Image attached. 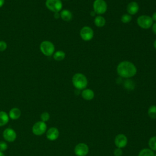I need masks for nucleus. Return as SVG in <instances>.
I'll use <instances>...</instances> for the list:
<instances>
[{"instance_id": "nucleus-1", "label": "nucleus", "mask_w": 156, "mask_h": 156, "mask_svg": "<svg viewBox=\"0 0 156 156\" xmlns=\"http://www.w3.org/2000/svg\"><path fill=\"white\" fill-rule=\"evenodd\" d=\"M116 71L119 77L129 79L135 76L137 69L133 63L125 60L120 62L118 65Z\"/></svg>"}, {"instance_id": "nucleus-2", "label": "nucleus", "mask_w": 156, "mask_h": 156, "mask_svg": "<svg viewBox=\"0 0 156 156\" xmlns=\"http://www.w3.org/2000/svg\"><path fill=\"white\" fill-rule=\"evenodd\" d=\"M72 83L74 87L78 90H84L88 85L86 76L82 73H76L72 77Z\"/></svg>"}, {"instance_id": "nucleus-3", "label": "nucleus", "mask_w": 156, "mask_h": 156, "mask_svg": "<svg viewBox=\"0 0 156 156\" xmlns=\"http://www.w3.org/2000/svg\"><path fill=\"white\" fill-rule=\"evenodd\" d=\"M41 52L46 56H51L54 54L55 51V46L54 44L49 41L45 40L41 43L40 45Z\"/></svg>"}, {"instance_id": "nucleus-4", "label": "nucleus", "mask_w": 156, "mask_h": 156, "mask_svg": "<svg viewBox=\"0 0 156 156\" xmlns=\"http://www.w3.org/2000/svg\"><path fill=\"white\" fill-rule=\"evenodd\" d=\"M137 24L142 29H147L152 27L153 24V20L151 18V16L143 15L138 17L136 20Z\"/></svg>"}, {"instance_id": "nucleus-5", "label": "nucleus", "mask_w": 156, "mask_h": 156, "mask_svg": "<svg viewBox=\"0 0 156 156\" xmlns=\"http://www.w3.org/2000/svg\"><path fill=\"white\" fill-rule=\"evenodd\" d=\"M93 11L98 15L105 13L107 9V5L104 0H95L93 4Z\"/></svg>"}, {"instance_id": "nucleus-6", "label": "nucleus", "mask_w": 156, "mask_h": 156, "mask_svg": "<svg viewBox=\"0 0 156 156\" xmlns=\"http://www.w3.org/2000/svg\"><path fill=\"white\" fill-rule=\"evenodd\" d=\"M46 7L54 13L59 12L62 9V2L60 0H46L45 2Z\"/></svg>"}, {"instance_id": "nucleus-7", "label": "nucleus", "mask_w": 156, "mask_h": 156, "mask_svg": "<svg viewBox=\"0 0 156 156\" xmlns=\"http://www.w3.org/2000/svg\"><path fill=\"white\" fill-rule=\"evenodd\" d=\"M47 126L43 121H37L32 126V132L34 135L40 136L43 135L46 131Z\"/></svg>"}, {"instance_id": "nucleus-8", "label": "nucleus", "mask_w": 156, "mask_h": 156, "mask_svg": "<svg viewBox=\"0 0 156 156\" xmlns=\"http://www.w3.org/2000/svg\"><path fill=\"white\" fill-rule=\"evenodd\" d=\"M80 36L83 40L88 41L93 38L94 31L89 26H83L80 30Z\"/></svg>"}, {"instance_id": "nucleus-9", "label": "nucleus", "mask_w": 156, "mask_h": 156, "mask_svg": "<svg viewBox=\"0 0 156 156\" xmlns=\"http://www.w3.org/2000/svg\"><path fill=\"white\" fill-rule=\"evenodd\" d=\"M89 151V148L85 143H79L74 148V153L77 156H85Z\"/></svg>"}, {"instance_id": "nucleus-10", "label": "nucleus", "mask_w": 156, "mask_h": 156, "mask_svg": "<svg viewBox=\"0 0 156 156\" xmlns=\"http://www.w3.org/2000/svg\"><path fill=\"white\" fill-rule=\"evenodd\" d=\"M3 137L8 142H13L16 140V133L15 131L11 128H7L3 132Z\"/></svg>"}, {"instance_id": "nucleus-11", "label": "nucleus", "mask_w": 156, "mask_h": 156, "mask_svg": "<svg viewBox=\"0 0 156 156\" xmlns=\"http://www.w3.org/2000/svg\"><path fill=\"white\" fill-rule=\"evenodd\" d=\"M115 144L118 148L124 147L127 144V138L124 134H118L115 138Z\"/></svg>"}, {"instance_id": "nucleus-12", "label": "nucleus", "mask_w": 156, "mask_h": 156, "mask_svg": "<svg viewBox=\"0 0 156 156\" xmlns=\"http://www.w3.org/2000/svg\"><path fill=\"white\" fill-rule=\"evenodd\" d=\"M59 136L58 130L56 127H51L46 132V138L50 141H54Z\"/></svg>"}, {"instance_id": "nucleus-13", "label": "nucleus", "mask_w": 156, "mask_h": 156, "mask_svg": "<svg viewBox=\"0 0 156 156\" xmlns=\"http://www.w3.org/2000/svg\"><path fill=\"white\" fill-rule=\"evenodd\" d=\"M139 10V5L135 1L129 2L127 6V12L130 15H135Z\"/></svg>"}, {"instance_id": "nucleus-14", "label": "nucleus", "mask_w": 156, "mask_h": 156, "mask_svg": "<svg viewBox=\"0 0 156 156\" xmlns=\"http://www.w3.org/2000/svg\"><path fill=\"white\" fill-rule=\"evenodd\" d=\"M81 95L82 98L87 101H90L93 99L94 97V91L89 88H85L83 90L81 93Z\"/></svg>"}, {"instance_id": "nucleus-15", "label": "nucleus", "mask_w": 156, "mask_h": 156, "mask_svg": "<svg viewBox=\"0 0 156 156\" xmlns=\"http://www.w3.org/2000/svg\"><path fill=\"white\" fill-rule=\"evenodd\" d=\"M60 18L65 21L68 22L69 21H71L73 18V14L71 13V11H69V10H63L61 11V12L60 13Z\"/></svg>"}, {"instance_id": "nucleus-16", "label": "nucleus", "mask_w": 156, "mask_h": 156, "mask_svg": "<svg viewBox=\"0 0 156 156\" xmlns=\"http://www.w3.org/2000/svg\"><path fill=\"white\" fill-rule=\"evenodd\" d=\"M21 116V110L16 107L12 108L9 113V116L12 119H17Z\"/></svg>"}, {"instance_id": "nucleus-17", "label": "nucleus", "mask_w": 156, "mask_h": 156, "mask_svg": "<svg viewBox=\"0 0 156 156\" xmlns=\"http://www.w3.org/2000/svg\"><path fill=\"white\" fill-rule=\"evenodd\" d=\"M9 120V115L4 111H0V126H3L7 124Z\"/></svg>"}, {"instance_id": "nucleus-18", "label": "nucleus", "mask_w": 156, "mask_h": 156, "mask_svg": "<svg viewBox=\"0 0 156 156\" xmlns=\"http://www.w3.org/2000/svg\"><path fill=\"white\" fill-rule=\"evenodd\" d=\"M105 22H106L105 19L101 15H98L96 16L94 20V23L95 26H96L98 27H104L105 24Z\"/></svg>"}, {"instance_id": "nucleus-19", "label": "nucleus", "mask_w": 156, "mask_h": 156, "mask_svg": "<svg viewBox=\"0 0 156 156\" xmlns=\"http://www.w3.org/2000/svg\"><path fill=\"white\" fill-rule=\"evenodd\" d=\"M65 53L63 51H57L53 54V58L56 61H62L65 57Z\"/></svg>"}, {"instance_id": "nucleus-20", "label": "nucleus", "mask_w": 156, "mask_h": 156, "mask_svg": "<svg viewBox=\"0 0 156 156\" xmlns=\"http://www.w3.org/2000/svg\"><path fill=\"white\" fill-rule=\"evenodd\" d=\"M154 152L149 149H143L138 154V156H154Z\"/></svg>"}, {"instance_id": "nucleus-21", "label": "nucleus", "mask_w": 156, "mask_h": 156, "mask_svg": "<svg viewBox=\"0 0 156 156\" xmlns=\"http://www.w3.org/2000/svg\"><path fill=\"white\" fill-rule=\"evenodd\" d=\"M147 113L149 116L152 119L156 118V105H151L147 111Z\"/></svg>"}, {"instance_id": "nucleus-22", "label": "nucleus", "mask_w": 156, "mask_h": 156, "mask_svg": "<svg viewBox=\"0 0 156 156\" xmlns=\"http://www.w3.org/2000/svg\"><path fill=\"white\" fill-rule=\"evenodd\" d=\"M148 143L152 151H156V136L151 137L149 139Z\"/></svg>"}, {"instance_id": "nucleus-23", "label": "nucleus", "mask_w": 156, "mask_h": 156, "mask_svg": "<svg viewBox=\"0 0 156 156\" xmlns=\"http://www.w3.org/2000/svg\"><path fill=\"white\" fill-rule=\"evenodd\" d=\"M124 85L125 87V88L127 90H132L135 87V84L132 81V80H126L125 82H124Z\"/></svg>"}, {"instance_id": "nucleus-24", "label": "nucleus", "mask_w": 156, "mask_h": 156, "mask_svg": "<svg viewBox=\"0 0 156 156\" xmlns=\"http://www.w3.org/2000/svg\"><path fill=\"white\" fill-rule=\"evenodd\" d=\"M132 16L129 14H124L123 15H122L121 18V20L122 21V23H129L132 20Z\"/></svg>"}, {"instance_id": "nucleus-25", "label": "nucleus", "mask_w": 156, "mask_h": 156, "mask_svg": "<svg viewBox=\"0 0 156 156\" xmlns=\"http://www.w3.org/2000/svg\"><path fill=\"white\" fill-rule=\"evenodd\" d=\"M40 118H41V121H43V122H45L48 121L49 119L50 115H49V113L45 112H43V113H41Z\"/></svg>"}, {"instance_id": "nucleus-26", "label": "nucleus", "mask_w": 156, "mask_h": 156, "mask_svg": "<svg viewBox=\"0 0 156 156\" xmlns=\"http://www.w3.org/2000/svg\"><path fill=\"white\" fill-rule=\"evenodd\" d=\"M7 149V144L3 141H0V151L4 152Z\"/></svg>"}, {"instance_id": "nucleus-27", "label": "nucleus", "mask_w": 156, "mask_h": 156, "mask_svg": "<svg viewBox=\"0 0 156 156\" xmlns=\"http://www.w3.org/2000/svg\"><path fill=\"white\" fill-rule=\"evenodd\" d=\"M7 47V43L4 41H0V52L4 51Z\"/></svg>"}, {"instance_id": "nucleus-28", "label": "nucleus", "mask_w": 156, "mask_h": 156, "mask_svg": "<svg viewBox=\"0 0 156 156\" xmlns=\"http://www.w3.org/2000/svg\"><path fill=\"white\" fill-rule=\"evenodd\" d=\"M122 154V151L121 148H117L114 151L115 156H121Z\"/></svg>"}, {"instance_id": "nucleus-29", "label": "nucleus", "mask_w": 156, "mask_h": 156, "mask_svg": "<svg viewBox=\"0 0 156 156\" xmlns=\"http://www.w3.org/2000/svg\"><path fill=\"white\" fill-rule=\"evenodd\" d=\"M152 32L156 35V22L153 23L152 26Z\"/></svg>"}, {"instance_id": "nucleus-30", "label": "nucleus", "mask_w": 156, "mask_h": 156, "mask_svg": "<svg viewBox=\"0 0 156 156\" xmlns=\"http://www.w3.org/2000/svg\"><path fill=\"white\" fill-rule=\"evenodd\" d=\"M54 16L55 18L58 19V18H59L60 17V13L58 12H55L54 14Z\"/></svg>"}, {"instance_id": "nucleus-31", "label": "nucleus", "mask_w": 156, "mask_h": 156, "mask_svg": "<svg viewBox=\"0 0 156 156\" xmlns=\"http://www.w3.org/2000/svg\"><path fill=\"white\" fill-rule=\"evenodd\" d=\"M152 19L153 21H156V12H154L153 14H152Z\"/></svg>"}, {"instance_id": "nucleus-32", "label": "nucleus", "mask_w": 156, "mask_h": 156, "mask_svg": "<svg viewBox=\"0 0 156 156\" xmlns=\"http://www.w3.org/2000/svg\"><path fill=\"white\" fill-rule=\"evenodd\" d=\"M4 0H0V8L3 6V5L4 4Z\"/></svg>"}, {"instance_id": "nucleus-33", "label": "nucleus", "mask_w": 156, "mask_h": 156, "mask_svg": "<svg viewBox=\"0 0 156 156\" xmlns=\"http://www.w3.org/2000/svg\"><path fill=\"white\" fill-rule=\"evenodd\" d=\"M95 14H96V13L94 12V11H93V12H91V13H90V15H91V16H95Z\"/></svg>"}, {"instance_id": "nucleus-34", "label": "nucleus", "mask_w": 156, "mask_h": 156, "mask_svg": "<svg viewBox=\"0 0 156 156\" xmlns=\"http://www.w3.org/2000/svg\"><path fill=\"white\" fill-rule=\"evenodd\" d=\"M154 48L156 49V40L154 41Z\"/></svg>"}, {"instance_id": "nucleus-35", "label": "nucleus", "mask_w": 156, "mask_h": 156, "mask_svg": "<svg viewBox=\"0 0 156 156\" xmlns=\"http://www.w3.org/2000/svg\"><path fill=\"white\" fill-rule=\"evenodd\" d=\"M0 156H5V155L4 154L3 152H1V151H0Z\"/></svg>"}, {"instance_id": "nucleus-36", "label": "nucleus", "mask_w": 156, "mask_h": 156, "mask_svg": "<svg viewBox=\"0 0 156 156\" xmlns=\"http://www.w3.org/2000/svg\"><path fill=\"white\" fill-rule=\"evenodd\" d=\"M154 156H156V154H155V155H154Z\"/></svg>"}]
</instances>
